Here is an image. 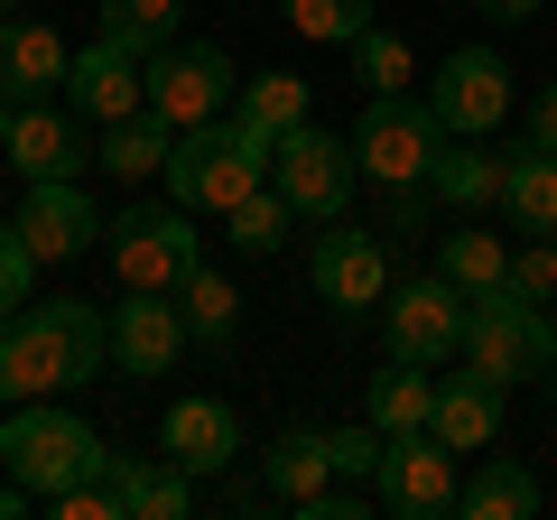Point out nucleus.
Returning a JSON list of instances; mask_svg holds the SVG:
<instances>
[{
    "instance_id": "4be33fe9",
    "label": "nucleus",
    "mask_w": 557,
    "mask_h": 520,
    "mask_svg": "<svg viewBox=\"0 0 557 520\" xmlns=\"http://www.w3.org/2000/svg\"><path fill=\"white\" fill-rule=\"evenodd\" d=\"M260 483H270V502H288V511H307V502L335 483V456H325V428H288V437L260 456Z\"/></svg>"
},
{
    "instance_id": "aec40b11",
    "label": "nucleus",
    "mask_w": 557,
    "mask_h": 520,
    "mask_svg": "<svg viewBox=\"0 0 557 520\" xmlns=\"http://www.w3.org/2000/svg\"><path fill=\"white\" fill-rule=\"evenodd\" d=\"M502 400H511V391H502L493 372H474V362H465V381H437V409H428V428H437L456 456H483V446L502 437Z\"/></svg>"
},
{
    "instance_id": "c9c22d12",
    "label": "nucleus",
    "mask_w": 557,
    "mask_h": 520,
    "mask_svg": "<svg viewBox=\"0 0 557 520\" xmlns=\"http://www.w3.org/2000/svg\"><path fill=\"white\" fill-rule=\"evenodd\" d=\"M502 288H511V298H539V307H548V298H557V233H539L530 251H511V280H502Z\"/></svg>"
},
{
    "instance_id": "cd10ccee",
    "label": "nucleus",
    "mask_w": 557,
    "mask_h": 520,
    "mask_svg": "<svg viewBox=\"0 0 557 520\" xmlns=\"http://www.w3.org/2000/svg\"><path fill=\"white\" fill-rule=\"evenodd\" d=\"M168 149H177V131H168L159 112H131V121H112V131H102V177L139 186L149 168H168Z\"/></svg>"
},
{
    "instance_id": "bb28decb",
    "label": "nucleus",
    "mask_w": 557,
    "mask_h": 520,
    "mask_svg": "<svg viewBox=\"0 0 557 520\" xmlns=\"http://www.w3.org/2000/svg\"><path fill=\"white\" fill-rule=\"evenodd\" d=\"M465 520H539V474L520 456H493L483 474H465Z\"/></svg>"
},
{
    "instance_id": "f257e3e1",
    "label": "nucleus",
    "mask_w": 557,
    "mask_h": 520,
    "mask_svg": "<svg viewBox=\"0 0 557 520\" xmlns=\"http://www.w3.org/2000/svg\"><path fill=\"white\" fill-rule=\"evenodd\" d=\"M112 362V317L94 298H28L20 317L0 325V409L75 391Z\"/></svg>"
},
{
    "instance_id": "473e14b6",
    "label": "nucleus",
    "mask_w": 557,
    "mask_h": 520,
    "mask_svg": "<svg viewBox=\"0 0 557 520\" xmlns=\"http://www.w3.org/2000/svg\"><path fill=\"white\" fill-rule=\"evenodd\" d=\"M344 57H354V75L372 84V94H399V84H409V38H399V28H381V20L362 28Z\"/></svg>"
},
{
    "instance_id": "37998d69",
    "label": "nucleus",
    "mask_w": 557,
    "mask_h": 520,
    "mask_svg": "<svg viewBox=\"0 0 557 520\" xmlns=\"http://www.w3.org/2000/svg\"><path fill=\"white\" fill-rule=\"evenodd\" d=\"M0 20H20V0H0Z\"/></svg>"
},
{
    "instance_id": "423d86ee",
    "label": "nucleus",
    "mask_w": 557,
    "mask_h": 520,
    "mask_svg": "<svg viewBox=\"0 0 557 520\" xmlns=\"http://www.w3.org/2000/svg\"><path fill=\"white\" fill-rule=\"evenodd\" d=\"M446 149V121L428 94H372L354 121V159L372 186H428V168H437Z\"/></svg>"
},
{
    "instance_id": "6e6552de",
    "label": "nucleus",
    "mask_w": 557,
    "mask_h": 520,
    "mask_svg": "<svg viewBox=\"0 0 557 520\" xmlns=\"http://www.w3.org/2000/svg\"><path fill=\"white\" fill-rule=\"evenodd\" d=\"M465 317H474V298H465L446 270H428V280H391V298H381V335H391V362H456L465 354Z\"/></svg>"
},
{
    "instance_id": "2eb2a0df",
    "label": "nucleus",
    "mask_w": 557,
    "mask_h": 520,
    "mask_svg": "<svg viewBox=\"0 0 557 520\" xmlns=\"http://www.w3.org/2000/svg\"><path fill=\"white\" fill-rule=\"evenodd\" d=\"M186 307L168 298V288H131V298L112 307V362L121 372H139V381H159V372H177V354H186Z\"/></svg>"
},
{
    "instance_id": "393cba45",
    "label": "nucleus",
    "mask_w": 557,
    "mask_h": 520,
    "mask_svg": "<svg viewBox=\"0 0 557 520\" xmlns=\"http://www.w3.org/2000/svg\"><path fill=\"white\" fill-rule=\"evenodd\" d=\"M233 112L251 121V131H270V140H288L298 121H317V94H307L288 65H270V75H242V94H233Z\"/></svg>"
},
{
    "instance_id": "4c0bfd02",
    "label": "nucleus",
    "mask_w": 557,
    "mask_h": 520,
    "mask_svg": "<svg viewBox=\"0 0 557 520\" xmlns=\"http://www.w3.org/2000/svg\"><path fill=\"white\" fill-rule=\"evenodd\" d=\"M270 502V483H214V511H260Z\"/></svg>"
},
{
    "instance_id": "412c9836",
    "label": "nucleus",
    "mask_w": 557,
    "mask_h": 520,
    "mask_svg": "<svg viewBox=\"0 0 557 520\" xmlns=\"http://www.w3.org/2000/svg\"><path fill=\"white\" fill-rule=\"evenodd\" d=\"M502 223L511 233H557V149H539V140H520V149H502Z\"/></svg>"
},
{
    "instance_id": "9b49d317",
    "label": "nucleus",
    "mask_w": 557,
    "mask_h": 520,
    "mask_svg": "<svg viewBox=\"0 0 557 520\" xmlns=\"http://www.w3.org/2000/svg\"><path fill=\"white\" fill-rule=\"evenodd\" d=\"M0 159L38 186V177H84V168H102V140H94V121L57 94V102H20V112H10Z\"/></svg>"
},
{
    "instance_id": "0eeeda50",
    "label": "nucleus",
    "mask_w": 557,
    "mask_h": 520,
    "mask_svg": "<svg viewBox=\"0 0 557 520\" xmlns=\"http://www.w3.org/2000/svg\"><path fill=\"white\" fill-rule=\"evenodd\" d=\"M372 493L391 520H456L465 511V465L437 428H399L372 465Z\"/></svg>"
},
{
    "instance_id": "a19ab883",
    "label": "nucleus",
    "mask_w": 557,
    "mask_h": 520,
    "mask_svg": "<svg viewBox=\"0 0 557 520\" xmlns=\"http://www.w3.org/2000/svg\"><path fill=\"white\" fill-rule=\"evenodd\" d=\"M483 10H493V20H502V28H511V20H530L539 0H483Z\"/></svg>"
},
{
    "instance_id": "c03bdc74",
    "label": "nucleus",
    "mask_w": 557,
    "mask_h": 520,
    "mask_svg": "<svg viewBox=\"0 0 557 520\" xmlns=\"http://www.w3.org/2000/svg\"><path fill=\"white\" fill-rule=\"evenodd\" d=\"M539 391H557V372H548V381H539Z\"/></svg>"
},
{
    "instance_id": "c85d7f7f",
    "label": "nucleus",
    "mask_w": 557,
    "mask_h": 520,
    "mask_svg": "<svg viewBox=\"0 0 557 520\" xmlns=\"http://www.w3.org/2000/svg\"><path fill=\"white\" fill-rule=\"evenodd\" d=\"M177 10L186 0H102V38H121L131 57H159L177 47Z\"/></svg>"
},
{
    "instance_id": "f8f14e48",
    "label": "nucleus",
    "mask_w": 557,
    "mask_h": 520,
    "mask_svg": "<svg viewBox=\"0 0 557 520\" xmlns=\"http://www.w3.org/2000/svg\"><path fill=\"white\" fill-rule=\"evenodd\" d=\"M307 280H317V307H335V317H372V307L391 298V251H381V233H362V223H325Z\"/></svg>"
},
{
    "instance_id": "6ab92c4d",
    "label": "nucleus",
    "mask_w": 557,
    "mask_h": 520,
    "mask_svg": "<svg viewBox=\"0 0 557 520\" xmlns=\"http://www.w3.org/2000/svg\"><path fill=\"white\" fill-rule=\"evenodd\" d=\"M75 47L47 20H0V102H57Z\"/></svg>"
},
{
    "instance_id": "f03ea898",
    "label": "nucleus",
    "mask_w": 557,
    "mask_h": 520,
    "mask_svg": "<svg viewBox=\"0 0 557 520\" xmlns=\"http://www.w3.org/2000/svg\"><path fill=\"white\" fill-rule=\"evenodd\" d=\"M270 131H251L242 112H214L196 121V131H177V149H168V196L186 205V214H233L251 186H270Z\"/></svg>"
},
{
    "instance_id": "5701e85b",
    "label": "nucleus",
    "mask_w": 557,
    "mask_h": 520,
    "mask_svg": "<svg viewBox=\"0 0 557 520\" xmlns=\"http://www.w3.org/2000/svg\"><path fill=\"white\" fill-rule=\"evenodd\" d=\"M428 409H437V381H428V362H381V372L362 381V419H372L381 437H399V428H428Z\"/></svg>"
},
{
    "instance_id": "72a5a7b5",
    "label": "nucleus",
    "mask_w": 557,
    "mask_h": 520,
    "mask_svg": "<svg viewBox=\"0 0 557 520\" xmlns=\"http://www.w3.org/2000/svg\"><path fill=\"white\" fill-rule=\"evenodd\" d=\"M38 270H47V260L28 251V233H20V223H0V325H10V317L28 307V288H38Z\"/></svg>"
},
{
    "instance_id": "a18cd8bd",
    "label": "nucleus",
    "mask_w": 557,
    "mask_h": 520,
    "mask_svg": "<svg viewBox=\"0 0 557 520\" xmlns=\"http://www.w3.org/2000/svg\"><path fill=\"white\" fill-rule=\"evenodd\" d=\"M0 168H10V159H0Z\"/></svg>"
},
{
    "instance_id": "9d476101",
    "label": "nucleus",
    "mask_w": 557,
    "mask_h": 520,
    "mask_svg": "<svg viewBox=\"0 0 557 520\" xmlns=\"http://www.w3.org/2000/svg\"><path fill=\"white\" fill-rule=\"evenodd\" d=\"M233 94H242L233 57H223V47H205V38H177V47H159V57H149V112H159L168 131H196V121L233 112Z\"/></svg>"
},
{
    "instance_id": "b1692460",
    "label": "nucleus",
    "mask_w": 557,
    "mask_h": 520,
    "mask_svg": "<svg viewBox=\"0 0 557 520\" xmlns=\"http://www.w3.org/2000/svg\"><path fill=\"white\" fill-rule=\"evenodd\" d=\"M428 186H437V205H456V214H483V205L502 196V149L456 140V131H446V149H437V168H428Z\"/></svg>"
},
{
    "instance_id": "ddd939ff",
    "label": "nucleus",
    "mask_w": 557,
    "mask_h": 520,
    "mask_svg": "<svg viewBox=\"0 0 557 520\" xmlns=\"http://www.w3.org/2000/svg\"><path fill=\"white\" fill-rule=\"evenodd\" d=\"M428 102H437V121L456 140H493L511 121V65H502V47H456L437 65V84H428Z\"/></svg>"
},
{
    "instance_id": "58836bf2",
    "label": "nucleus",
    "mask_w": 557,
    "mask_h": 520,
    "mask_svg": "<svg viewBox=\"0 0 557 520\" xmlns=\"http://www.w3.org/2000/svg\"><path fill=\"white\" fill-rule=\"evenodd\" d=\"M530 140H539V149H557V94H539V102H530Z\"/></svg>"
},
{
    "instance_id": "f3484780",
    "label": "nucleus",
    "mask_w": 557,
    "mask_h": 520,
    "mask_svg": "<svg viewBox=\"0 0 557 520\" xmlns=\"http://www.w3.org/2000/svg\"><path fill=\"white\" fill-rule=\"evenodd\" d=\"M102 223H112V214H94V196H84L75 177H38V186H28V205H20V233H28V251H38V260H84Z\"/></svg>"
},
{
    "instance_id": "4468645a",
    "label": "nucleus",
    "mask_w": 557,
    "mask_h": 520,
    "mask_svg": "<svg viewBox=\"0 0 557 520\" xmlns=\"http://www.w3.org/2000/svg\"><path fill=\"white\" fill-rule=\"evenodd\" d=\"M65 102H75L94 131H112V121L149 112V57H131L121 38H94L75 65H65Z\"/></svg>"
},
{
    "instance_id": "20e7f679",
    "label": "nucleus",
    "mask_w": 557,
    "mask_h": 520,
    "mask_svg": "<svg viewBox=\"0 0 557 520\" xmlns=\"http://www.w3.org/2000/svg\"><path fill=\"white\" fill-rule=\"evenodd\" d=\"M102 251H112L121 288H168V298L205 270V233H196V214H186L177 196L168 205H121V214L102 223Z\"/></svg>"
},
{
    "instance_id": "39448f33",
    "label": "nucleus",
    "mask_w": 557,
    "mask_h": 520,
    "mask_svg": "<svg viewBox=\"0 0 557 520\" xmlns=\"http://www.w3.org/2000/svg\"><path fill=\"white\" fill-rule=\"evenodd\" d=\"M465 362L493 372L502 391L548 381V372H557V325H548V307H539V298H511V288L474 298V317H465Z\"/></svg>"
},
{
    "instance_id": "2f4dec72",
    "label": "nucleus",
    "mask_w": 557,
    "mask_h": 520,
    "mask_svg": "<svg viewBox=\"0 0 557 520\" xmlns=\"http://www.w3.org/2000/svg\"><path fill=\"white\" fill-rule=\"evenodd\" d=\"M278 10H288V28L317 38V47H354L362 28H372V0H278Z\"/></svg>"
},
{
    "instance_id": "a211bd4d",
    "label": "nucleus",
    "mask_w": 557,
    "mask_h": 520,
    "mask_svg": "<svg viewBox=\"0 0 557 520\" xmlns=\"http://www.w3.org/2000/svg\"><path fill=\"white\" fill-rule=\"evenodd\" d=\"M102 493H112V511L121 520H177V511H196V474H186L177 456H102Z\"/></svg>"
},
{
    "instance_id": "e433bc0d",
    "label": "nucleus",
    "mask_w": 557,
    "mask_h": 520,
    "mask_svg": "<svg viewBox=\"0 0 557 520\" xmlns=\"http://www.w3.org/2000/svg\"><path fill=\"white\" fill-rule=\"evenodd\" d=\"M437 205V186H381V233H418Z\"/></svg>"
},
{
    "instance_id": "c756f323",
    "label": "nucleus",
    "mask_w": 557,
    "mask_h": 520,
    "mask_svg": "<svg viewBox=\"0 0 557 520\" xmlns=\"http://www.w3.org/2000/svg\"><path fill=\"white\" fill-rule=\"evenodd\" d=\"M177 307H186V335H196V344H214V354L242 344V298L214 280V270H196V280L177 288Z\"/></svg>"
},
{
    "instance_id": "1a4fd4ad",
    "label": "nucleus",
    "mask_w": 557,
    "mask_h": 520,
    "mask_svg": "<svg viewBox=\"0 0 557 520\" xmlns=\"http://www.w3.org/2000/svg\"><path fill=\"white\" fill-rule=\"evenodd\" d=\"M270 186L298 205V223H344V205H354V186H362V159H354V140L298 121V131L270 149Z\"/></svg>"
},
{
    "instance_id": "7c9ffc66",
    "label": "nucleus",
    "mask_w": 557,
    "mask_h": 520,
    "mask_svg": "<svg viewBox=\"0 0 557 520\" xmlns=\"http://www.w3.org/2000/svg\"><path fill=\"white\" fill-rule=\"evenodd\" d=\"M223 223H233V242H242V251L260 260V251H278V242H288V223H298V205L278 196V186H251V196H242V205H233Z\"/></svg>"
},
{
    "instance_id": "a878e982",
    "label": "nucleus",
    "mask_w": 557,
    "mask_h": 520,
    "mask_svg": "<svg viewBox=\"0 0 557 520\" xmlns=\"http://www.w3.org/2000/svg\"><path fill=\"white\" fill-rule=\"evenodd\" d=\"M437 270L465 298H493V288L511 280V251H502V233H474V214H465L456 233H437Z\"/></svg>"
},
{
    "instance_id": "f704fd0d",
    "label": "nucleus",
    "mask_w": 557,
    "mask_h": 520,
    "mask_svg": "<svg viewBox=\"0 0 557 520\" xmlns=\"http://www.w3.org/2000/svg\"><path fill=\"white\" fill-rule=\"evenodd\" d=\"M381 428L372 419H354V428H325V456H335V474H354V483H372V465H381Z\"/></svg>"
},
{
    "instance_id": "7ed1b4c3",
    "label": "nucleus",
    "mask_w": 557,
    "mask_h": 520,
    "mask_svg": "<svg viewBox=\"0 0 557 520\" xmlns=\"http://www.w3.org/2000/svg\"><path fill=\"white\" fill-rule=\"evenodd\" d=\"M102 456L112 446L94 437V428L75 419V409H47V400H20L10 419H0V465L28 483L38 502H57L65 483H84V474H102Z\"/></svg>"
},
{
    "instance_id": "dca6fc26",
    "label": "nucleus",
    "mask_w": 557,
    "mask_h": 520,
    "mask_svg": "<svg viewBox=\"0 0 557 520\" xmlns=\"http://www.w3.org/2000/svg\"><path fill=\"white\" fill-rule=\"evenodd\" d=\"M159 446L196 483H214V474H233V465H242V419H233V400H214V391H186V400H168Z\"/></svg>"
},
{
    "instance_id": "79ce46f5",
    "label": "nucleus",
    "mask_w": 557,
    "mask_h": 520,
    "mask_svg": "<svg viewBox=\"0 0 557 520\" xmlns=\"http://www.w3.org/2000/svg\"><path fill=\"white\" fill-rule=\"evenodd\" d=\"M10 112H20V102H0V140H10Z\"/></svg>"
},
{
    "instance_id": "ea45409f",
    "label": "nucleus",
    "mask_w": 557,
    "mask_h": 520,
    "mask_svg": "<svg viewBox=\"0 0 557 520\" xmlns=\"http://www.w3.org/2000/svg\"><path fill=\"white\" fill-rule=\"evenodd\" d=\"M28 502H38V493H28V483H20V474L0 483V520H10V511H28Z\"/></svg>"
}]
</instances>
